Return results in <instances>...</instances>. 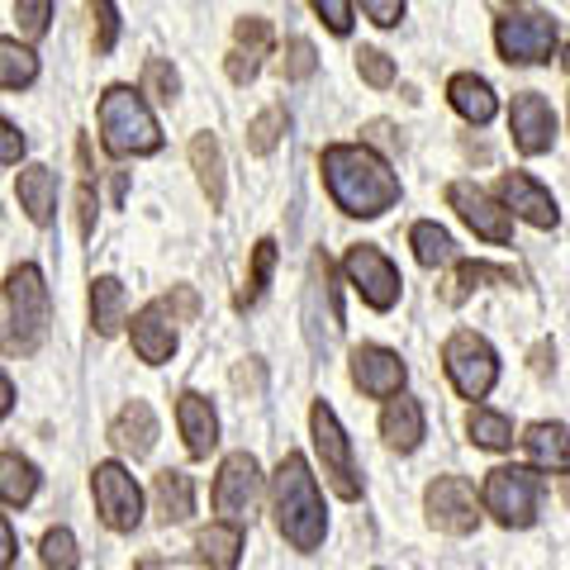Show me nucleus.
<instances>
[{"mask_svg": "<svg viewBox=\"0 0 570 570\" xmlns=\"http://www.w3.org/2000/svg\"><path fill=\"white\" fill-rule=\"evenodd\" d=\"M39 561H43V570H77L81 566L77 538H71L67 528H48L43 542H39Z\"/></svg>", "mask_w": 570, "mask_h": 570, "instance_id": "nucleus-35", "label": "nucleus"}, {"mask_svg": "<svg viewBox=\"0 0 570 570\" xmlns=\"http://www.w3.org/2000/svg\"><path fill=\"white\" fill-rule=\"evenodd\" d=\"M448 100H452V110L466 119V124H490L494 110H499V100L490 91V81L485 77H475V71H461V77L448 81Z\"/></svg>", "mask_w": 570, "mask_h": 570, "instance_id": "nucleus-24", "label": "nucleus"}, {"mask_svg": "<svg viewBox=\"0 0 570 570\" xmlns=\"http://www.w3.org/2000/svg\"><path fill=\"white\" fill-rule=\"evenodd\" d=\"M519 442L532 461V471H551V475L570 471V428L566 423H532Z\"/></svg>", "mask_w": 570, "mask_h": 570, "instance_id": "nucleus-21", "label": "nucleus"}, {"mask_svg": "<svg viewBox=\"0 0 570 570\" xmlns=\"http://www.w3.org/2000/svg\"><path fill=\"white\" fill-rule=\"evenodd\" d=\"M324 181L333 205L352 219H376L400 200V176L390 171L385 157H376L362 142H333L324 148Z\"/></svg>", "mask_w": 570, "mask_h": 570, "instance_id": "nucleus-1", "label": "nucleus"}, {"mask_svg": "<svg viewBox=\"0 0 570 570\" xmlns=\"http://www.w3.org/2000/svg\"><path fill=\"white\" fill-rule=\"evenodd\" d=\"M77 219H81V238H91L96 234V190H91V181H81V190H77Z\"/></svg>", "mask_w": 570, "mask_h": 570, "instance_id": "nucleus-46", "label": "nucleus"}, {"mask_svg": "<svg viewBox=\"0 0 570 570\" xmlns=\"http://www.w3.org/2000/svg\"><path fill=\"white\" fill-rule=\"evenodd\" d=\"M513 285V272L509 266H490V262H461L456 272L448 276V285H442V299L448 305H461V299H471V291H480V285Z\"/></svg>", "mask_w": 570, "mask_h": 570, "instance_id": "nucleus-30", "label": "nucleus"}, {"mask_svg": "<svg viewBox=\"0 0 570 570\" xmlns=\"http://www.w3.org/2000/svg\"><path fill=\"white\" fill-rule=\"evenodd\" d=\"M442 366H448V376H452L461 400H485L494 390V381H499L494 347L471 328H461V333H452L448 343H442Z\"/></svg>", "mask_w": 570, "mask_h": 570, "instance_id": "nucleus-6", "label": "nucleus"}, {"mask_svg": "<svg viewBox=\"0 0 570 570\" xmlns=\"http://www.w3.org/2000/svg\"><path fill=\"white\" fill-rule=\"evenodd\" d=\"M547 356H551V347H547V343H542V347H538V352H532V371H547Z\"/></svg>", "mask_w": 570, "mask_h": 570, "instance_id": "nucleus-49", "label": "nucleus"}, {"mask_svg": "<svg viewBox=\"0 0 570 570\" xmlns=\"http://www.w3.org/2000/svg\"><path fill=\"white\" fill-rule=\"evenodd\" d=\"M134 570H167V566H163V561H157V557H142V561H138Z\"/></svg>", "mask_w": 570, "mask_h": 570, "instance_id": "nucleus-50", "label": "nucleus"}, {"mask_svg": "<svg viewBox=\"0 0 570 570\" xmlns=\"http://www.w3.org/2000/svg\"><path fill=\"white\" fill-rule=\"evenodd\" d=\"M39 81V52L20 39H0V86L6 91H24Z\"/></svg>", "mask_w": 570, "mask_h": 570, "instance_id": "nucleus-31", "label": "nucleus"}, {"mask_svg": "<svg viewBox=\"0 0 570 570\" xmlns=\"http://www.w3.org/2000/svg\"><path fill=\"white\" fill-rule=\"evenodd\" d=\"M272 513H276V528L281 538L291 542L295 551H318L324 547V499H318L314 485V471L299 452H285L281 466L272 475Z\"/></svg>", "mask_w": 570, "mask_h": 570, "instance_id": "nucleus-2", "label": "nucleus"}, {"mask_svg": "<svg viewBox=\"0 0 570 570\" xmlns=\"http://www.w3.org/2000/svg\"><path fill=\"white\" fill-rule=\"evenodd\" d=\"M110 442H115V452L124 456H148L153 452V442H157V414H153V404L148 400H134V404H124L119 409V419L110 423Z\"/></svg>", "mask_w": 570, "mask_h": 570, "instance_id": "nucleus-20", "label": "nucleus"}, {"mask_svg": "<svg viewBox=\"0 0 570 570\" xmlns=\"http://www.w3.org/2000/svg\"><path fill=\"white\" fill-rule=\"evenodd\" d=\"M176 423H181V438H186L190 456H209L214 448H219V414H214V404L205 395L186 390V395L176 400Z\"/></svg>", "mask_w": 570, "mask_h": 570, "instance_id": "nucleus-19", "label": "nucleus"}, {"mask_svg": "<svg viewBox=\"0 0 570 570\" xmlns=\"http://www.w3.org/2000/svg\"><path fill=\"white\" fill-rule=\"evenodd\" d=\"M100 142L110 157H148L163 148V129L148 110V100L134 86H110L100 96Z\"/></svg>", "mask_w": 570, "mask_h": 570, "instance_id": "nucleus-4", "label": "nucleus"}, {"mask_svg": "<svg viewBox=\"0 0 570 570\" xmlns=\"http://www.w3.org/2000/svg\"><path fill=\"white\" fill-rule=\"evenodd\" d=\"M33 494H39V466L20 452H0V504L24 509Z\"/></svg>", "mask_w": 570, "mask_h": 570, "instance_id": "nucleus-29", "label": "nucleus"}, {"mask_svg": "<svg viewBox=\"0 0 570 570\" xmlns=\"http://www.w3.org/2000/svg\"><path fill=\"white\" fill-rule=\"evenodd\" d=\"M466 433H471L475 448H485V452H504V448H513V423H509L504 414H494V409H471Z\"/></svg>", "mask_w": 570, "mask_h": 570, "instance_id": "nucleus-33", "label": "nucleus"}, {"mask_svg": "<svg viewBox=\"0 0 570 570\" xmlns=\"http://www.w3.org/2000/svg\"><path fill=\"white\" fill-rule=\"evenodd\" d=\"M272 52V24L262 20V14H247V20H238L234 29V48H228V81L247 86L262 71V58Z\"/></svg>", "mask_w": 570, "mask_h": 570, "instance_id": "nucleus-17", "label": "nucleus"}, {"mask_svg": "<svg viewBox=\"0 0 570 570\" xmlns=\"http://www.w3.org/2000/svg\"><path fill=\"white\" fill-rule=\"evenodd\" d=\"M314 14L324 20L333 33H347L352 29V0H309Z\"/></svg>", "mask_w": 570, "mask_h": 570, "instance_id": "nucleus-42", "label": "nucleus"}, {"mask_svg": "<svg viewBox=\"0 0 570 570\" xmlns=\"http://www.w3.org/2000/svg\"><path fill=\"white\" fill-rule=\"evenodd\" d=\"M423 509H428V523L448 532V538H466L480 523V499L461 475H438L423 494Z\"/></svg>", "mask_w": 570, "mask_h": 570, "instance_id": "nucleus-11", "label": "nucleus"}, {"mask_svg": "<svg viewBox=\"0 0 570 570\" xmlns=\"http://www.w3.org/2000/svg\"><path fill=\"white\" fill-rule=\"evenodd\" d=\"M48 285L39 266H14L0 291V347L10 356H33L48 337Z\"/></svg>", "mask_w": 570, "mask_h": 570, "instance_id": "nucleus-3", "label": "nucleus"}, {"mask_svg": "<svg viewBox=\"0 0 570 570\" xmlns=\"http://www.w3.org/2000/svg\"><path fill=\"white\" fill-rule=\"evenodd\" d=\"M163 305H167V314L176 318V324H190V318L200 314V299H195L190 285H176L171 295H163Z\"/></svg>", "mask_w": 570, "mask_h": 570, "instance_id": "nucleus-43", "label": "nucleus"}, {"mask_svg": "<svg viewBox=\"0 0 570 570\" xmlns=\"http://www.w3.org/2000/svg\"><path fill=\"white\" fill-rule=\"evenodd\" d=\"M91 20H96V52L105 58V52H115V43H119V10H115V0H91Z\"/></svg>", "mask_w": 570, "mask_h": 570, "instance_id": "nucleus-40", "label": "nucleus"}, {"mask_svg": "<svg viewBox=\"0 0 570 570\" xmlns=\"http://www.w3.org/2000/svg\"><path fill=\"white\" fill-rule=\"evenodd\" d=\"M347 281L356 285V295L366 299L371 309H395V299H400V272H395V262H390L381 247H371V243H356L352 253H347Z\"/></svg>", "mask_w": 570, "mask_h": 570, "instance_id": "nucleus-12", "label": "nucleus"}, {"mask_svg": "<svg viewBox=\"0 0 570 570\" xmlns=\"http://www.w3.org/2000/svg\"><path fill=\"white\" fill-rule=\"evenodd\" d=\"M356 71H362L366 86H390V81H395V62H390L381 48H362V52H356Z\"/></svg>", "mask_w": 570, "mask_h": 570, "instance_id": "nucleus-41", "label": "nucleus"}, {"mask_svg": "<svg viewBox=\"0 0 570 570\" xmlns=\"http://www.w3.org/2000/svg\"><path fill=\"white\" fill-rule=\"evenodd\" d=\"M309 433H314V452H318V461H324L328 485L343 494V499H362V471H356L352 442H347L343 423H337V414H333L324 400L309 409Z\"/></svg>", "mask_w": 570, "mask_h": 570, "instance_id": "nucleus-7", "label": "nucleus"}, {"mask_svg": "<svg viewBox=\"0 0 570 570\" xmlns=\"http://www.w3.org/2000/svg\"><path fill=\"white\" fill-rule=\"evenodd\" d=\"M566 504H570V480H566Z\"/></svg>", "mask_w": 570, "mask_h": 570, "instance_id": "nucleus-52", "label": "nucleus"}, {"mask_svg": "<svg viewBox=\"0 0 570 570\" xmlns=\"http://www.w3.org/2000/svg\"><path fill=\"white\" fill-rule=\"evenodd\" d=\"M190 167H195V181H200L209 209H224V148L214 134H195L190 138Z\"/></svg>", "mask_w": 570, "mask_h": 570, "instance_id": "nucleus-23", "label": "nucleus"}, {"mask_svg": "<svg viewBox=\"0 0 570 570\" xmlns=\"http://www.w3.org/2000/svg\"><path fill=\"white\" fill-rule=\"evenodd\" d=\"M52 20V0H14V24L24 39H43Z\"/></svg>", "mask_w": 570, "mask_h": 570, "instance_id": "nucleus-39", "label": "nucleus"}, {"mask_svg": "<svg viewBox=\"0 0 570 570\" xmlns=\"http://www.w3.org/2000/svg\"><path fill=\"white\" fill-rule=\"evenodd\" d=\"M134 352H138L148 366L171 362V352H176V318L167 314L163 299H153L148 309L134 314Z\"/></svg>", "mask_w": 570, "mask_h": 570, "instance_id": "nucleus-18", "label": "nucleus"}, {"mask_svg": "<svg viewBox=\"0 0 570 570\" xmlns=\"http://www.w3.org/2000/svg\"><path fill=\"white\" fill-rule=\"evenodd\" d=\"M153 499H157V519L163 523H186L195 513V480L186 471H157L153 480Z\"/></svg>", "mask_w": 570, "mask_h": 570, "instance_id": "nucleus-27", "label": "nucleus"}, {"mask_svg": "<svg viewBox=\"0 0 570 570\" xmlns=\"http://www.w3.org/2000/svg\"><path fill=\"white\" fill-rule=\"evenodd\" d=\"M538 499H542V475L532 466H494L480 490V504L494 513L504 528H532L538 523Z\"/></svg>", "mask_w": 570, "mask_h": 570, "instance_id": "nucleus-5", "label": "nucleus"}, {"mask_svg": "<svg viewBox=\"0 0 570 570\" xmlns=\"http://www.w3.org/2000/svg\"><path fill=\"white\" fill-rule=\"evenodd\" d=\"M362 10H366V20L381 29H395L404 20V0H362Z\"/></svg>", "mask_w": 570, "mask_h": 570, "instance_id": "nucleus-44", "label": "nucleus"}, {"mask_svg": "<svg viewBox=\"0 0 570 570\" xmlns=\"http://www.w3.org/2000/svg\"><path fill=\"white\" fill-rule=\"evenodd\" d=\"M91 490H96V509H100L105 528L134 532L142 523V490L119 461H100V466L91 471Z\"/></svg>", "mask_w": 570, "mask_h": 570, "instance_id": "nucleus-8", "label": "nucleus"}, {"mask_svg": "<svg viewBox=\"0 0 570 570\" xmlns=\"http://www.w3.org/2000/svg\"><path fill=\"white\" fill-rule=\"evenodd\" d=\"M318 71V52L309 39H291L285 43V58H281V77L285 81H309Z\"/></svg>", "mask_w": 570, "mask_h": 570, "instance_id": "nucleus-38", "label": "nucleus"}, {"mask_svg": "<svg viewBox=\"0 0 570 570\" xmlns=\"http://www.w3.org/2000/svg\"><path fill=\"white\" fill-rule=\"evenodd\" d=\"M409 243H414L419 266H448V262L456 257L452 234H448V228H438V224H428V219L409 228Z\"/></svg>", "mask_w": 570, "mask_h": 570, "instance_id": "nucleus-32", "label": "nucleus"}, {"mask_svg": "<svg viewBox=\"0 0 570 570\" xmlns=\"http://www.w3.org/2000/svg\"><path fill=\"white\" fill-rule=\"evenodd\" d=\"M14 551H20V542H14V528L6 523V513H0V570L14 566Z\"/></svg>", "mask_w": 570, "mask_h": 570, "instance_id": "nucleus-47", "label": "nucleus"}, {"mask_svg": "<svg viewBox=\"0 0 570 570\" xmlns=\"http://www.w3.org/2000/svg\"><path fill=\"white\" fill-rule=\"evenodd\" d=\"M448 205L461 214V224H466L475 238H485V243H509V238H513L509 209L499 205L490 190H480V186H471V181H452V186H448Z\"/></svg>", "mask_w": 570, "mask_h": 570, "instance_id": "nucleus-13", "label": "nucleus"}, {"mask_svg": "<svg viewBox=\"0 0 570 570\" xmlns=\"http://www.w3.org/2000/svg\"><path fill=\"white\" fill-rule=\"evenodd\" d=\"M561 62H566V71H570V43H566V58H561Z\"/></svg>", "mask_w": 570, "mask_h": 570, "instance_id": "nucleus-51", "label": "nucleus"}, {"mask_svg": "<svg viewBox=\"0 0 570 570\" xmlns=\"http://www.w3.org/2000/svg\"><path fill=\"white\" fill-rule=\"evenodd\" d=\"M257 499H262V466L253 452H234L224 456L219 480H214V509L224 513V523H247L257 513Z\"/></svg>", "mask_w": 570, "mask_h": 570, "instance_id": "nucleus-9", "label": "nucleus"}, {"mask_svg": "<svg viewBox=\"0 0 570 570\" xmlns=\"http://www.w3.org/2000/svg\"><path fill=\"white\" fill-rule=\"evenodd\" d=\"M509 134L523 157H542L557 142V115H551V105L538 91H519L509 105Z\"/></svg>", "mask_w": 570, "mask_h": 570, "instance_id": "nucleus-14", "label": "nucleus"}, {"mask_svg": "<svg viewBox=\"0 0 570 570\" xmlns=\"http://www.w3.org/2000/svg\"><path fill=\"white\" fill-rule=\"evenodd\" d=\"M404 362H400V352H390V347H376V343H362L352 352V385L362 390V395L371 400H395L400 390H404Z\"/></svg>", "mask_w": 570, "mask_h": 570, "instance_id": "nucleus-15", "label": "nucleus"}, {"mask_svg": "<svg viewBox=\"0 0 570 570\" xmlns=\"http://www.w3.org/2000/svg\"><path fill=\"white\" fill-rule=\"evenodd\" d=\"M195 561L209 570H238L243 561V528L238 523H209L195 538Z\"/></svg>", "mask_w": 570, "mask_h": 570, "instance_id": "nucleus-26", "label": "nucleus"}, {"mask_svg": "<svg viewBox=\"0 0 570 570\" xmlns=\"http://www.w3.org/2000/svg\"><path fill=\"white\" fill-rule=\"evenodd\" d=\"M499 205H504L509 214H519V219H528L532 228H557V200H551V190L542 181H532L528 171H504L499 176Z\"/></svg>", "mask_w": 570, "mask_h": 570, "instance_id": "nucleus-16", "label": "nucleus"}, {"mask_svg": "<svg viewBox=\"0 0 570 570\" xmlns=\"http://www.w3.org/2000/svg\"><path fill=\"white\" fill-rule=\"evenodd\" d=\"M381 438L390 442L395 452H414L423 442V404L419 400H390L381 409Z\"/></svg>", "mask_w": 570, "mask_h": 570, "instance_id": "nucleus-25", "label": "nucleus"}, {"mask_svg": "<svg viewBox=\"0 0 570 570\" xmlns=\"http://www.w3.org/2000/svg\"><path fill=\"white\" fill-rule=\"evenodd\" d=\"M272 266H276V243L262 238V243L253 247V272H247V285L234 295V309H253V305H257L262 291H266V281H272Z\"/></svg>", "mask_w": 570, "mask_h": 570, "instance_id": "nucleus-34", "label": "nucleus"}, {"mask_svg": "<svg viewBox=\"0 0 570 570\" xmlns=\"http://www.w3.org/2000/svg\"><path fill=\"white\" fill-rule=\"evenodd\" d=\"M281 134H285V110L281 105H266V110L247 124V148H253L257 157H266L281 142Z\"/></svg>", "mask_w": 570, "mask_h": 570, "instance_id": "nucleus-36", "label": "nucleus"}, {"mask_svg": "<svg viewBox=\"0 0 570 570\" xmlns=\"http://www.w3.org/2000/svg\"><path fill=\"white\" fill-rule=\"evenodd\" d=\"M10 409H14V385L6 381V371H0V419H6Z\"/></svg>", "mask_w": 570, "mask_h": 570, "instance_id": "nucleus-48", "label": "nucleus"}, {"mask_svg": "<svg viewBox=\"0 0 570 570\" xmlns=\"http://www.w3.org/2000/svg\"><path fill=\"white\" fill-rule=\"evenodd\" d=\"M20 157H24V134L0 115V163H20Z\"/></svg>", "mask_w": 570, "mask_h": 570, "instance_id": "nucleus-45", "label": "nucleus"}, {"mask_svg": "<svg viewBox=\"0 0 570 570\" xmlns=\"http://www.w3.org/2000/svg\"><path fill=\"white\" fill-rule=\"evenodd\" d=\"M142 96L171 105L176 96H181V77H176V67L163 62V58H148V67H142Z\"/></svg>", "mask_w": 570, "mask_h": 570, "instance_id": "nucleus-37", "label": "nucleus"}, {"mask_svg": "<svg viewBox=\"0 0 570 570\" xmlns=\"http://www.w3.org/2000/svg\"><path fill=\"white\" fill-rule=\"evenodd\" d=\"M91 324L100 337H115L129 324V305H124V285L115 276H96L91 281Z\"/></svg>", "mask_w": 570, "mask_h": 570, "instance_id": "nucleus-28", "label": "nucleus"}, {"mask_svg": "<svg viewBox=\"0 0 570 570\" xmlns=\"http://www.w3.org/2000/svg\"><path fill=\"white\" fill-rule=\"evenodd\" d=\"M14 195H20V205L33 224H52V214H58V176L52 167L33 163L20 171V181H14Z\"/></svg>", "mask_w": 570, "mask_h": 570, "instance_id": "nucleus-22", "label": "nucleus"}, {"mask_svg": "<svg viewBox=\"0 0 570 570\" xmlns=\"http://www.w3.org/2000/svg\"><path fill=\"white\" fill-rule=\"evenodd\" d=\"M494 43L504 52V62H519V67H532V62H547L557 52V20L551 14H504L494 24Z\"/></svg>", "mask_w": 570, "mask_h": 570, "instance_id": "nucleus-10", "label": "nucleus"}]
</instances>
